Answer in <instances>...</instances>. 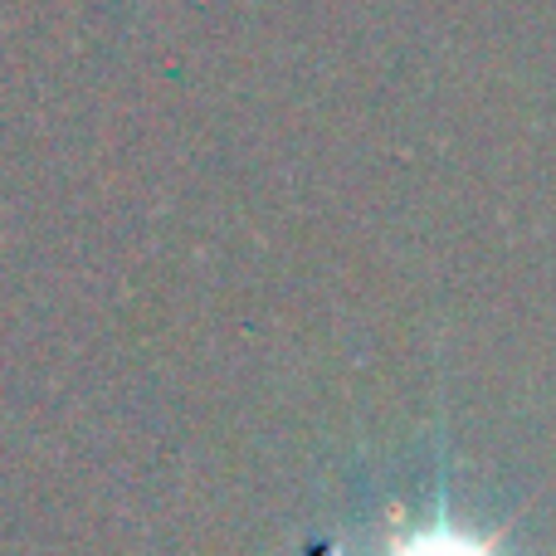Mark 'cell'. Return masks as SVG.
<instances>
[{
    "label": "cell",
    "instance_id": "obj_1",
    "mask_svg": "<svg viewBox=\"0 0 556 556\" xmlns=\"http://www.w3.org/2000/svg\"><path fill=\"white\" fill-rule=\"evenodd\" d=\"M508 522L493 532L473 528V522L454 518L450 493H434V508L425 518H401L391 513V528H386L381 556H503V538H508Z\"/></svg>",
    "mask_w": 556,
    "mask_h": 556
}]
</instances>
